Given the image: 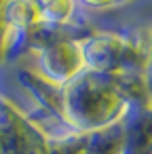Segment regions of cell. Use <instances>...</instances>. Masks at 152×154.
I'll list each match as a JSON object with an SVG mask.
<instances>
[{
  "label": "cell",
  "instance_id": "6da1fadb",
  "mask_svg": "<svg viewBox=\"0 0 152 154\" xmlns=\"http://www.w3.org/2000/svg\"><path fill=\"white\" fill-rule=\"evenodd\" d=\"M127 85L120 80L93 72L82 70L74 80L64 87L61 101L66 106L68 118L80 127H106L114 118L123 114L127 103Z\"/></svg>",
  "mask_w": 152,
  "mask_h": 154
}]
</instances>
